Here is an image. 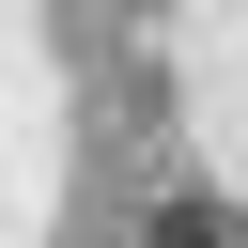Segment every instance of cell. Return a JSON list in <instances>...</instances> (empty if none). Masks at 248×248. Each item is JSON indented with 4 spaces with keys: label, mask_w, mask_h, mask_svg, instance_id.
<instances>
[{
    "label": "cell",
    "mask_w": 248,
    "mask_h": 248,
    "mask_svg": "<svg viewBox=\"0 0 248 248\" xmlns=\"http://www.w3.org/2000/svg\"><path fill=\"white\" fill-rule=\"evenodd\" d=\"M155 248H217V217H202V202H170V217H155Z\"/></svg>",
    "instance_id": "obj_1"
}]
</instances>
